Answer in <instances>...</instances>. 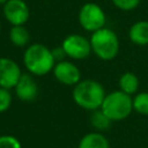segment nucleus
I'll return each mask as SVG.
<instances>
[{
    "label": "nucleus",
    "instance_id": "2",
    "mask_svg": "<svg viewBox=\"0 0 148 148\" xmlns=\"http://www.w3.org/2000/svg\"><path fill=\"white\" fill-rule=\"evenodd\" d=\"M105 90L103 86L91 79L79 81L73 88V99L82 109L88 111H94L101 108L104 97Z\"/></svg>",
    "mask_w": 148,
    "mask_h": 148
},
{
    "label": "nucleus",
    "instance_id": "13",
    "mask_svg": "<svg viewBox=\"0 0 148 148\" xmlns=\"http://www.w3.org/2000/svg\"><path fill=\"white\" fill-rule=\"evenodd\" d=\"M9 40L13 45L17 47H23L30 42V34L24 24L21 25H12L9 30Z\"/></svg>",
    "mask_w": 148,
    "mask_h": 148
},
{
    "label": "nucleus",
    "instance_id": "14",
    "mask_svg": "<svg viewBox=\"0 0 148 148\" xmlns=\"http://www.w3.org/2000/svg\"><path fill=\"white\" fill-rule=\"evenodd\" d=\"M119 90L128 94V95H133L138 91L139 88V79L134 73L131 72H126L124 74H121V76L119 77Z\"/></svg>",
    "mask_w": 148,
    "mask_h": 148
},
{
    "label": "nucleus",
    "instance_id": "15",
    "mask_svg": "<svg viewBox=\"0 0 148 148\" xmlns=\"http://www.w3.org/2000/svg\"><path fill=\"white\" fill-rule=\"evenodd\" d=\"M91 112L92 113H91V117H90V123L97 131H104V130H108L110 127L112 120L109 119L106 117V114L101 109L94 110Z\"/></svg>",
    "mask_w": 148,
    "mask_h": 148
},
{
    "label": "nucleus",
    "instance_id": "12",
    "mask_svg": "<svg viewBox=\"0 0 148 148\" xmlns=\"http://www.w3.org/2000/svg\"><path fill=\"white\" fill-rule=\"evenodd\" d=\"M77 148H110V143L103 134L91 132L82 136Z\"/></svg>",
    "mask_w": 148,
    "mask_h": 148
},
{
    "label": "nucleus",
    "instance_id": "19",
    "mask_svg": "<svg viewBox=\"0 0 148 148\" xmlns=\"http://www.w3.org/2000/svg\"><path fill=\"white\" fill-rule=\"evenodd\" d=\"M112 2L121 10H132L139 6L140 0H112Z\"/></svg>",
    "mask_w": 148,
    "mask_h": 148
},
{
    "label": "nucleus",
    "instance_id": "8",
    "mask_svg": "<svg viewBox=\"0 0 148 148\" xmlns=\"http://www.w3.org/2000/svg\"><path fill=\"white\" fill-rule=\"evenodd\" d=\"M52 72L57 81L65 86L74 87L79 81H81V72L79 67L68 60L56 62Z\"/></svg>",
    "mask_w": 148,
    "mask_h": 148
},
{
    "label": "nucleus",
    "instance_id": "3",
    "mask_svg": "<svg viewBox=\"0 0 148 148\" xmlns=\"http://www.w3.org/2000/svg\"><path fill=\"white\" fill-rule=\"evenodd\" d=\"M91 52L102 60H112L119 51V39L116 32L109 28H101L94 32L89 38Z\"/></svg>",
    "mask_w": 148,
    "mask_h": 148
},
{
    "label": "nucleus",
    "instance_id": "6",
    "mask_svg": "<svg viewBox=\"0 0 148 148\" xmlns=\"http://www.w3.org/2000/svg\"><path fill=\"white\" fill-rule=\"evenodd\" d=\"M61 47L68 58L75 60L86 59L91 53L90 40L79 34H71L66 36L61 43Z\"/></svg>",
    "mask_w": 148,
    "mask_h": 148
},
{
    "label": "nucleus",
    "instance_id": "1",
    "mask_svg": "<svg viewBox=\"0 0 148 148\" xmlns=\"http://www.w3.org/2000/svg\"><path fill=\"white\" fill-rule=\"evenodd\" d=\"M23 64L30 74L42 76L53 71L56 60L52 50L43 44L35 43L29 45L24 51Z\"/></svg>",
    "mask_w": 148,
    "mask_h": 148
},
{
    "label": "nucleus",
    "instance_id": "9",
    "mask_svg": "<svg viewBox=\"0 0 148 148\" xmlns=\"http://www.w3.org/2000/svg\"><path fill=\"white\" fill-rule=\"evenodd\" d=\"M22 72L16 61L10 58H0V87L12 89L16 86Z\"/></svg>",
    "mask_w": 148,
    "mask_h": 148
},
{
    "label": "nucleus",
    "instance_id": "11",
    "mask_svg": "<svg viewBox=\"0 0 148 148\" xmlns=\"http://www.w3.org/2000/svg\"><path fill=\"white\" fill-rule=\"evenodd\" d=\"M128 37L135 45H148V21H138L130 28Z\"/></svg>",
    "mask_w": 148,
    "mask_h": 148
},
{
    "label": "nucleus",
    "instance_id": "22",
    "mask_svg": "<svg viewBox=\"0 0 148 148\" xmlns=\"http://www.w3.org/2000/svg\"><path fill=\"white\" fill-rule=\"evenodd\" d=\"M0 32H1V23H0Z\"/></svg>",
    "mask_w": 148,
    "mask_h": 148
},
{
    "label": "nucleus",
    "instance_id": "4",
    "mask_svg": "<svg viewBox=\"0 0 148 148\" xmlns=\"http://www.w3.org/2000/svg\"><path fill=\"white\" fill-rule=\"evenodd\" d=\"M99 109L112 121L123 120L133 111V97L121 90L112 91L105 95Z\"/></svg>",
    "mask_w": 148,
    "mask_h": 148
},
{
    "label": "nucleus",
    "instance_id": "16",
    "mask_svg": "<svg viewBox=\"0 0 148 148\" xmlns=\"http://www.w3.org/2000/svg\"><path fill=\"white\" fill-rule=\"evenodd\" d=\"M133 110L142 116H148V92H139L133 97Z\"/></svg>",
    "mask_w": 148,
    "mask_h": 148
},
{
    "label": "nucleus",
    "instance_id": "21",
    "mask_svg": "<svg viewBox=\"0 0 148 148\" xmlns=\"http://www.w3.org/2000/svg\"><path fill=\"white\" fill-rule=\"evenodd\" d=\"M7 1H8V0H0V5H5Z\"/></svg>",
    "mask_w": 148,
    "mask_h": 148
},
{
    "label": "nucleus",
    "instance_id": "10",
    "mask_svg": "<svg viewBox=\"0 0 148 148\" xmlns=\"http://www.w3.org/2000/svg\"><path fill=\"white\" fill-rule=\"evenodd\" d=\"M14 89L16 97L23 102H31L38 95L37 82L30 74H22Z\"/></svg>",
    "mask_w": 148,
    "mask_h": 148
},
{
    "label": "nucleus",
    "instance_id": "5",
    "mask_svg": "<svg viewBox=\"0 0 148 148\" xmlns=\"http://www.w3.org/2000/svg\"><path fill=\"white\" fill-rule=\"evenodd\" d=\"M80 25L89 32H94L101 28H104L106 22V16L101 6L95 2L84 3L77 15Z\"/></svg>",
    "mask_w": 148,
    "mask_h": 148
},
{
    "label": "nucleus",
    "instance_id": "20",
    "mask_svg": "<svg viewBox=\"0 0 148 148\" xmlns=\"http://www.w3.org/2000/svg\"><path fill=\"white\" fill-rule=\"evenodd\" d=\"M52 54H53V57H54L56 62L61 61V60H65V58L67 57V56H66V53H65V51H64V49H62L61 46L54 47V49L52 50Z\"/></svg>",
    "mask_w": 148,
    "mask_h": 148
},
{
    "label": "nucleus",
    "instance_id": "18",
    "mask_svg": "<svg viewBox=\"0 0 148 148\" xmlns=\"http://www.w3.org/2000/svg\"><path fill=\"white\" fill-rule=\"evenodd\" d=\"M0 148H22V145L17 138L5 134L0 135Z\"/></svg>",
    "mask_w": 148,
    "mask_h": 148
},
{
    "label": "nucleus",
    "instance_id": "17",
    "mask_svg": "<svg viewBox=\"0 0 148 148\" xmlns=\"http://www.w3.org/2000/svg\"><path fill=\"white\" fill-rule=\"evenodd\" d=\"M9 90L0 87V113L7 111L12 104V94Z\"/></svg>",
    "mask_w": 148,
    "mask_h": 148
},
{
    "label": "nucleus",
    "instance_id": "7",
    "mask_svg": "<svg viewBox=\"0 0 148 148\" xmlns=\"http://www.w3.org/2000/svg\"><path fill=\"white\" fill-rule=\"evenodd\" d=\"M3 15L12 25H21L29 20L30 9L24 0H8L3 5Z\"/></svg>",
    "mask_w": 148,
    "mask_h": 148
}]
</instances>
